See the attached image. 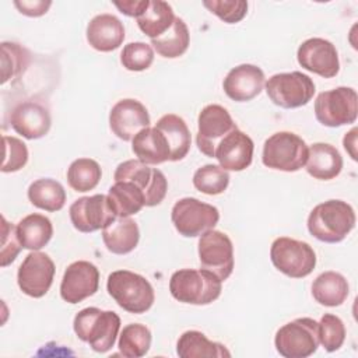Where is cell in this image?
Wrapping results in <instances>:
<instances>
[{
    "mask_svg": "<svg viewBox=\"0 0 358 358\" xmlns=\"http://www.w3.org/2000/svg\"><path fill=\"white\" fill-rule=\"evenodd\" d=\"M28 199L35 207L55 213L64 207L66 190L57 180L43 178L29 185Z\"/></svg>",
    "mask_w": 358,
    "mask_h": 358,
    "instance_id": "obj_32",
    "label": "cell"
},
{
    "mask_svg": "<svg viewBox=\"0 0 358 358\" xmlns=\"http://www.w3.org/2000/svg\"><path fill=\"white\" fill-rule=\"evenodd\" d=\"M55 270V263L49 255L32 250L18 267L17 282L20 289L31 298H42L52 287Z\"/></svg>",
    "mask_w": 358,
    "mask_h": 358,
    "instance_id": "obj_14",
    "label": "cell"
},
{
    "mask_svg": "<svg viewBox=\"0 0 358 358\" xmlns=\"http://www.w3.org/2000/svg\"><path fill=\"white\" fill-rule=\"evenodd\" d=\"M87 41L98 52H112L124 41V27L112 14L95 15L87 25Z\"/></svg>",
    "mask_w": 358,
    "mask_h": 358,
    "instance_id": "obj_22",
    "label": "cell"
},
{
    "mask_svg": "<svg viewBox=\"0 0 358 358\" xmlns=\"http://www.w3.org/2000/svg\"><path fill=\"white\" fill-rule=\"evenodd\" d=\"M275 350L285 358H306L319 347V323L310 317H298L280 327L274 338Z\"/></svg>",
    "mask_w": 358,
    "mask_h": 358,
    "instance_id": "obj_7",
    "label": "cell"
},
{
    "mask_svg": "<svg viewBox=\"0 0 358 358\" xmlns=\"http://www.w3.org/2000/svg\"><path fill=\"white\" fill-rule=\"evenodd\" d=\"M73 329L81 341L90 344L95 352L102 354L115 345L120 330V317L113 310L90 306L76 315Z\"/></svg>",
    "mask_w": 358,
    "mask_h": 358,
    "instance_id": "obj_2",
    "label": "cell"
},
{
    "mask_svg": "<svg viewBox=\"0 0 358 358\" xmlns=\"http://www.w3.org/2000/svg\"><path fill=\"white\" fill-rule=\"evenodd\" d=\"M108 199L116 217H130L145 207L143 190L130 180L115 182L109 187Z\"/></svg>",
    "mask_w": 358,
    "mask_h": 358,
    "instance_id": "obj_29",
    "label": "cell"
},
{
    "mask_svg": "<svg viewBox=\"0 0 358 358\" xmlns=\"http://www.w3.org/2000/svg\"><path fill=\"white\" fill-rule=\"evenodd\" d=\"M119 351L127 358L144 357L151 347V331L147 326L140 323H130L123 327L119 343Z\"/></svg>",
    "mask_w": 358,
    "mask_h": 358,
    "instance_id": "obj_36",
    "label": "cell"
},
{
    "mask_svg": "<svg viewBox=\"0 0 358 358\" xmlns=\"http://www.w3.org/2000/svg\"><path fill=\"white\" fill-rule=\"evenodd\" d=\"M115 7L119 8V11L127 17H138L143 14V11L148 7L150 0H127V1H115Z\"/></svg>",
    "mask_w": 358,
    "mask_h": 358,
    "instance_id": "obj_44",
    "label": "cell"
},
{
    "mask_svg": "<svg viewBox=\"0 0 358 358\" xmlns=\"http://www.w3.org/2000/svg\"><path fill=\"white\" fill-rule=\"evenodd\" d=\"M155 127L166 137L171 148V161L175 162L183 159L187 155L192 144L190 130L186 122L175 113H168L158 119Z\"/></svg>",
    "mask_w": 358,
    "mask_h": 358,
    "instance_id": "obj_28",
    "label": "cell"
},
{
    "mask_svg": "<svg viewBox=\"0 0 358 358\" xmlns=\"http://www.w3.org/2000/svg\"><path fill=\"white\" fill-rule=\"evenodd\" d=\"M131 150L138 161L145 165H158L171 161V148L161 130L145 127L131 140Z\"/></svg>",
    "mask_w": 358,
    "mask_h": 358,
    "instance_id": "obj_23",
    "label": "cell"
},
{
    "mask_svg": "<svg viewBox=\"0 0 358 358\" xmlns=\"http://www.w3.org/2000/svg\"><path fill=\"white\" fill-rule=\"evenodd\" d=\"M22 245L17 235V227L10 224L4 217H1V249H0V264L7 267L18 256Z\"/></svg>",
    "mask_w": 358,
    "mask_h": 358,
    "instance_id": "obj_42",
    "label": "cell"
},
{
    "mask_svg": "<svg viewBox=\"0 0 358 358\" xmlns=\"http://www.w3.org/2000/svg\"><path fill=\"white\" fill-rule=\"evenodd\" d=\"M29 52L15 42H1V84L18 80L29 66Z\"/></svg>",
    "mask_w": 358,
    "mask_h": 358,
    "instance_id": "obj_35",
    "label": "cell"
},
{
    "mask_svg": "<svg viewBox=\"0 0 358 358\" xmlns=\"http://www.w3.org/2000/svg\"><path fill=\"white\" fill-rule=\"evenodd\" d=\"M137 25L150 39L165 34L175 21V14L169 3L162 0L150 1L148 7L137 18Z\"/></svg>",
    "mask_w": 358,
    "mask_h": 358,
    "instance_id": "obj_31",
    "label": "cell"
},
{
    "mask_svg": "<svg viewBox=\"0 0 358 358\" xmlns=\"http://www.w3.org/2000/svg\"><path fill=\"white\" fill-rule=\"evenodd\" d=\"M190 43V34L186 22L175 17L173 24L171 28L162 34L161 36L151 39L152 48L157 50V53L165 59H175L182 56Z\"/></svg>",
    "mask_w": 358,
    "mask_h": 358,
    "instance_id": "obj_33",
    "label": "cell"
},
{
    "mask_svg": "<svg viewBox=\"0 0 358 358\" xmlns=\"http://www.w3.org/2000/svg\"><path fill=\"white\" fill-rule=\"evenodd\" d=\"M350 285L345 277L336 271H324L319 274L312 284V295L315 301L323 306H340L348 296Z\"/></svg>",
    "mask_w": 358,
    "mask_h": 358,
    "instance_id": "obj_26",
    "label": "cell"
},
{
    "mask_svg": "<svg viewBox=\"0 0 358 358\" xmlns=\"http://www.w3.org/2000/svg\"><path fill=\"white\" fill-rule=\"evenodd\" d=\"M308 151L302 137L292 131H278L264 141L262 161L271 169L296 172L305 166Z\"/></svg>",
    "mask_w": 358,
    "mask_h": 358,
    "instance_id": "obj_5",
    "label": "cell"
},
{
    "mask_svg": "<svg viewBox=\"0 0 358 358\" xmlns=\"http://www.w3.org/2000/svg\"><path fill=\"white\" fill-rule=\"evenodd\" d=\"M101 176L102 171L99 164L91 158H78L73 161L67 169L69 186L80 193L95 189Z\"/></svg>",
    "mask_w": 358,
    "mask_h": 358,
    "instance_id": "obj_34",
    "label": "cell"
},
{
    "mask_svg": "<svg viewBox=\"0 0 358 358\" xmlns=\"http://www.w3.org/2000/svg\"><path fill=\"white\" fill-rule=\"evenodd\" d=\"M115 182L130 180L138 186L145 196V207H154L162 203L168 192V180L165 175L157 169L150 168L138 159H127L116 166Z\"/></svg>",
    "mask_w": 358,
    "mask_h": 358,
    "instance_id": "obj_11",
    "label": "cell"
},
{
    "mask_svg": "<svg viewBox=\"0 0 358 358\" xmlns=\"http://www.w3.org/2000/svg\"><path fill=\"white\" fill-rule=\"evenodd\" d=\"M345 340V326L343 320L331 313H324L319 322V344L327 352L337 351Z\"/></svg>",
    "mask_w": 358,
    "mask_h": 358,
    "instance_id": "obj_38",
    "label": "cell"
},
{
    "mask_svg": "<svg viewBox=\"0 0 358 358\" xmlns=\"http://www.w3.org/2000/svg\"><path fill=\"white\" fill-rule=\"evenodd\" d=\"M296 59L302 69L323 78H333L340 71L337 49L330 41L323 38L303 41L298 48Z\"/></svg>",
    "mask_w": 358,
    "mask_h": 358,
    "instance_id": "obj_17",
    "label": "cell"
},
{
    "mask_svg": "<svg viewBox=\"0 0 358 358\" xmlns=\"http://www.w3.org/2000/svg\"><path fill=\"white\" fill-rule=\"evenodd\" d=\"M354 208L343 200H327L313 207L308 217V231L320 242H341L355 227Z\"/></svg>",
    "mask_w": 358,
    "mask_h": 358,
    "instance_id": "obj_1",
    "label": "cell"
},
{
    "mask_svg": "<svg viewBox=\"0 0 358 358\" xmlns=\"http://www.w3.org/2000/svg\"><path fill=\"white\" fill-rule=\"evenodd\" d=\"M171 220L182 236L194 238L208 229H214L220 220V211L217 207L199 199L183 197L173 204Z\"/></svg>",
    "mask_w": 358,
    "mask_h": 358,
    "instance_id": "obj_10",
    "label": "cell"
},
{
    "mask_svg": "<svg viewBox=\"0 0 358 358\" xmlns=\"http://www.w3.org/2000/svg\"><path fill=\"white\" fill-rule=\"evenodd\" d=\"M306 172L319 180H330L340 175L343 157L336 147L327 143H315L309 147Z\"/></svg>",
    "mask_w": 358,
    "mask_h": 358,
    "instance_id": "obj_24",
    "label": "cell"
},
{
    "mask_svg": "<svg viewBox=\"0 0 358 358\" xmlns=\"http://www.w3.org/2000/svg\"><path fill=\"white\" fill-rule=\"evenodd\" d=\"M169 291L182 303L208 305L221 295L222 281L206 268H182L171 275Z\"/></svg>",
    "mask_w": 358,
    "mask_h": 358,
    "instance_id": "obj_3",
    "label": "cell"
},
{
    "mask_svg": "<svg viewBox=\"0 0 358 358\" xmlns=\"http://www.w3.org/2000/svg\"><path fill=\"white\" fill-rule=\"evenodd\" d=\"M154 62V49L144 42H130L123 46L120 63L130 71L147 70Z\"/></svg>",
    "mask_w": 358,
    "mask_h": 358,
    "instance_id": "obj_39",
    "label": "cell"
},
{
    "mask_svg": "<svg viewBox=\"0 0 358 358\" xmlns=\"http://www.w3.org/2000/svg\"><path fill=\"white\" fill-rule=\"evenodd\" d=\"M358 96L351 87H337L323 91L315 101V116L327 127H340L357 120Z\"/></svg>",
    "mask_w": 358,
    "mask_h": 358,
    "instance_id": "obj_8",
    "label": "cell"
},
{
    "mask_svg": "<svg viewBox=\"0 0 358 358\" xmlns=\"http://www.w3.org/2000/svg\"><path fill=\"white\" fill-rule=\"evenodd\" d=\"M73 227L84 234L106 228L115 218L109 199L105 194L84 196L77 199L69 208Z\"/></svg>",
    "mask_w": 358,
    "mask_h": 358,
    "instance_id": "obj_16",
    "label": "cell"
},
{
    "mask_svg": "<svg viewBox=\"0 0 358 358\" xmlns=\"http://www.w3.org/2000/svg\"><path fill=\"white\" fill-rule=\"evenodd\" d=\"M17 235L22 249L39 250L52 239L53 225L42 214H29L17 224Z\"/></svg>",
    "mask_w": 358,
    "mask_h": 358,
    "instance_id": "obj_30",
    "label": "cell"
},
{
    "mask_svg": "<svg viewBox=\"0 0 358 358\" xmlns=\"http://www.w3.org/2000/svg\"><path fill=\"white\" fill-rule=\"evenodd\" d=\"M106 289L123 310L136 315L147 312L155 301L150 281L130 270L112 271L108 275Z\"/></svg>",
    "mask_w": 358,
    "mask_h": 358,
    "instance_id": "obj_4",
    "label": "cell"
},
{
    "mask_svg": "<svg viewBox=\"0 0 358 358\" xmlns=\"http://www.w3.org/2000/svg\"><path fill=\"white\" fill-rule=\"evenodd\" d=\"M14 6L18 8V11L27 17H41L48 13L49 7L52 6V1H43V0H34V1H14Z\"/></svg>",
    "mask_w": 358,
    "mask_h": 358,
    "instance_id": "obj_43",
    "label": "cell"
},
{
    "mask_svg": "<svg viewBox=\"0 0 358 358\" xmlns=\"http://www.w3.org/2000/svg\"><path fill=\"white\" fill-rule=\"evenodd\" d=\"M150 123L147 108L133 98L117 101L109 113V127L112 133L123 141L133 140L138 131L150 127Z\"/></svg>",
    "mask_w": 358,
    "mask_h": 358,
    "instance_id": "obj_19",
    "label": "cell"
},
{
    "mask_svg": "<svg viewBox=\"0 0 358 358\" xmlns=\"http://www.w3.org/2000/svg\"><path fill=\"white\" fill-rule=\"evenodd\" d=\"M264 87L270 101L284 109L305 106L316 91L313 80L301 71L274 74Z\"/></svg>",
    "mask_w": 358,
    "mask_h": 358,
    "instance_id": "obj_9",
    "label": "cell"
},
{
    "mask_svg": "<svg viewBox=\"0 0 358 358\" xmlns=\"http://www.w3.org/2000/svg\"><path fill=\"white\" fill-rule=\"evenodd\" d=\"M176 354L180 358H224L231 357V352L221 343L208 340L201 331H185L176 344Z\"/></svg>",
    "mask_w": 358,
    "mask_h": 358,
    "instance_id": "obj_27",
    "label": "cell"
},
{
    "mask_svg": "<svg viewBox=\"0 0 358 358\" xmlns=\"http://www.w3.org/2000/svg\"><path fill=\"white\" fill-rule=\"evenodd\" d=\"M203 6L227 24L242 21L248 13L245 0H204Z\"/></svg>",
    "mask_w": 358,
    "mask_h": 358,
    "instance_id": "obj_40",
    "label": "cell"
},
{
    "mask_svg": "<svg viewBox=\"0 0 358 358\" xmlns=\"http://www.w3.org/2000/svg\"><path fill=\"white\" fill-rule=\"evenodd\" d=\"M99 287V271L87 260L73 262L64 270L60 282V296L67 303H78L92 296Z\"/></svg>",
    "mask_w": 358,
    "mask_h": 358,
    "instance_id": "obj_18",
    "label": "cell"
},
{
    "mask_svg": "<svg viewBox=\"0 0 358 358\" xmlns=\"http://www.w3.org/2000/svg\"><path fill=\"white\" fill-rule=\"evenodd\" d=\"M10 124L15 133L28 140H38L46 136L52 124L48 103L36 98L15 103L10 112Z\"/></svg>",
    "mask_w": 358,
    "mask_h": 358,
    "instance_id": "obj_15",
    "label": "cell"
},
{
    "mask_svg": "<svg viewBox=\"0 0 358 358\" xmlns=\"http://www.w3.org/2000/svg\"><path fill=\"white\" fill-rule=\"evenodd\" d=\"M4 159L1 164V172H17L28 162V148L24 141L17 137L3 136Z\"/></svg>",
    "mask_w": 358,
    "mask_h": 358,
    "instance_id": "obj_41",
    "label": "cell"
},
{
    "mask_svg": "<svg viewBox=\"0 0 358 358\" xmlns=\"http://www.w3.org/2000/svg\"><path fill=\"white\" fill-rule=\"evenodd\" d=\"M264 81V73L260 67L245 63L228 71L222 81V88L232 101L248 102L263 91Z\"/></svg>",
    "mask_w": 358,
    "mask_h": 358,
    "instance_id": "obj_20",
    "label": "cell"
},
{
    "mask_svg": "<svg viewBox=\"0 0 358 358\" xmlns=\"http://www.w3.org/2000/svg\"><path fill=\"white\" fill-rule=\"evenodd\" d=\"M199 259L203 268L225 281L234 271L232 241L221 231H206L199 239Z\"/></svg>",
    "mask_w": 358,
    "mask_h": 358,
    "instance_id": "obj_12",
    "label": "cell"
},
{
    "mask_svg": "<svg viewBox=\"0 0 358 358\" xmlns=\"http://www.w3.org/2000/svg\"><path fill=\"white\" fill-rule=\"evenodd\" d=\"M343 144H344V148L348 151V154L351 155V158L354 161H357V129H351L348 133H345L344 138H343Z\"/></svg>",
    "mask_w": 358,
    "mask_h": 358,
    "instance_id": "obj_45",
    "label": "cell"
},
{
    "mask_svg": "<svg viewBox=\"0 0 358 358\" xmlns=\"http://www.w3.org/2000/svg\"><path fill=\"white\" fill-rule=\"evenodd\" d=\"M235 129L238 126L224 106L217 103L204 106L197 117V148L206 157L214 158L220 141Z\"/></svg>",
    "mask_w": 358,
    "mask_h": 358,
    "instance_id": "obj_13",
    "label": "cell"
},
{
    "mask_svg": "<svg viewBox=\"0 0 358 358\" xmlns=\"http://www.w3.org/2000/svg\"><path fill=\"white\" fill-rule=\"evenodd\" d=\"M270 259L274 267L291 278L309 275L316 266V253L313 248L288 236L274 239L270 248Z\"/></svg>",
    "mask_w": 358,
    "mask_h": 358,
    "instance_id": "obj_6",
    "label": "cell"
},
{
    "mask_svg": "<svg viewBox=\"0 0 358 358\" xmlns=\"http://www.w3.org/2000/svg\"><path fill=\"white\" fill-rule=\"evenodd\" d=\"M253 150V140L242 130L235 129L220 141L214 158L225 171L239 172L252 164Z\"/></svg>",
    "mask_w": 358,
    "mask_h": 358,
    "instance_id": "obj_21",
    "label": "cell"
},
{
    "mask_svg": "<svg viewBox=\"0 0 358 358\" xmlns=\"http://www.w3.org/2000/svg\"><path fill=\"white\" fill-rule=\"evenodd\" d=\"M229 173L220 165L207 164L200 166L193 175V186L208 196H217L227 190Z\"/></svg>",
    "mask_w": 358,
    "mask_h": 358,
    "instance_id": "obj_37",
    "label": "cell"
},
{
    "mask_svg": "<svg viewBox=\"0 0 358 358\" xmlns=\"http://www.w3.org/2000/svg\"><path fill=\"white\" fill-rule=\"evenodd\" d=\"M140 239V229L130 217H116L102 229V241L106 249L115 255H127L136 249Z\"/></svg>",
    "mask_w": 358,
    "mask_h": 358,
    "instance_id": "obj_25",
    "label": "cell"
}]
</instances>
